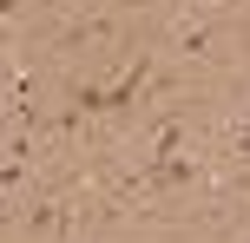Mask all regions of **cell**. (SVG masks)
Returning a JSON list of instances; mask_svg holds the SVG:
<instances>
[{
	"label": "cell",
	"instance_id": "cell-1",
	"mask_svg": "<svg viewBox=\"0 0 250 243\" xmlns=\"http://www.w3.org/2000/svg\"><path fill=\"white\" fill-rule=\"evenodd\" d=\"M191 178H198V171H191L185 158H178V165H171V158H165V165H158V184H191Z\"/></svg>",
	"mask_w": 250,
	"mask_h": 243
}]
</instances>
